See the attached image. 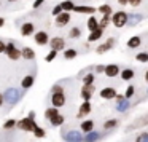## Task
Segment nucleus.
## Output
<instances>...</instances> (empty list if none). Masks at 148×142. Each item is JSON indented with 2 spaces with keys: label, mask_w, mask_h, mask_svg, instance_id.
Wrapping results in <instances>:
<instances>
[{
  "label": "nucleus",
  "mask_w": 148,
  "mask_h": 142,
  "mask_svg": "<svg viewBox=\"0 0 148 142\" xmlns=\"http://www.w3.org/2000/svg\"><path fill=\"white\" fill-rule=\"evenodd\" d=\"M69 21H70V13H65V11H62L59 16H56V26L58 27H64L69 24Z\"/></svg>",
  "instance_id": "nucleus-9"
},
{
  "label": "nucleus",
  "mask_w": 148,
  "mask_h": 142,
  "mask_svg": "<svg viewBox=\"0 0 148 142\" xmlns=\"http://www.w3.org/2000/svg\"><path fill=\"white\" fill-rule=\"evenodd\" d=\"M113 45H115V39H108L105 43H102V45H99L97 46V54H103L105 51H108V50H112L113 48Z\"/></svg>",
  "instance_id": "nucleus-10"
},
{
  "label": "nucleus",
  "mask_w": 148,
  "mask_h": 142,
  "mask_svg": "<svg viewBox=\"0 0 148 142\" xmlns=\"http://www.w3.org/2000/svg\"><path fill=\"white\" fill-rule=\"evenodd\" d=\"M94 93V85H89V86H83L81 88V99L83 101H89L92 97Z\"/></svg>",
  "instance_id": "nucleus-14"
},
{
  "label": "nucleus",
  "mask_w": 148,
  "mask_h": 142,
  "mask_svg": "<svg viewBox=\"0 0 148 142\" xmlns=\"http://www.w3.org/2000/svg\"><path fill=\"white\" fill-rule=\"evenodd\" d=\"M64 58L65 59H75V58H77V50H73V48L65 50V51H64Z\"/></svg>",
  "instance_id": "nucleus-33"
},
{
  "label": "nucleus",
  "mask_w": 148,
  "mask_h": 142,
  "mask_svg": "<svg viewBox=\"0 0 148 142\" xmlns=\"http://www.w3.org/2000/svg\"><path fill=\"white\" fill-rule=\"evenodd\" d=\"M27 118H30V120H35V112H34V110H30V112H29V116H27Z\"/></svg>",
  "instance_id": "nucleus-46"
},
{
  "label": "nucleus",
  "mask_w": 148,
  "mask_h": 142,
  "mask_svg": "<svg viewBox=\"0 0 148 142\" xmlns=\"http://www.w3.org/2000/svg\"><path fill=\"white\" fill-rule=\"evenodd\" d=\"M16 126H18L19 129H23V131H29V132H32L34 129H35L37 123H35V120L23 118V120H19V121H16Z\"/></svg>",
  "instance_id": "nucleus-4"
},
{
  "label": "nucleus",
  "mask_w": 148,
  "mask_h": 142,
  "mask_svg": "<svg viewBox=\"0 0 148 142\" xmlns=\"http://www.w3.org/2000/svg\"><path fill=\"white\" fill-rule=\"evenodd\" d=\"M81 131L83 132H91V131H94V121L92 120H84L83 123H81Z\"/></svg>",
  "instance_id": "nucleus-22"
},
{
  "label": "nucleus",
  "mask_w": 148,
  "mask_h": 142,
  "mask_svg": "<svg viewBox=\"0 0 148 142\" xmlns=\"http://www.w3.org/2000/svg\"><path fill=\"white\" fill-rule=\"evenodd\" d=\"M115 96H116L115 88H103V90H100V97L102 99H115Z\"/></svg>",
  "instance_id": "nucleus-15"
},
{
  "label": "nucleus",
  "mask_w": 148,
  "mask_h": 142,
  "mask_svg": "<svg viewBox=\"0 0 148 142\" xmlns=\"http://www.w3.org/2000/svg\"><path fill=\"white\" fill-rule=\"evenodd\" d=\"M34 77L32 75H26V77L23 78V81H21V86L24 88V90H29V88H32L34 86Z\"/></svg>",
  "instance_id": "nucleus-20"
},
{
  "label": "nucleus",
  "mask_w": 148,
  "mask_h": 142,
  "mask_svg": "<svg viewBox=\"0 0 148 142\" xmlns=\"http://www.w3.org/2000/svg\"><path fill=\"white\" fill-rule=\"evenodd\" d=\"M62 137L65 142H83V134L80 131H65Z\"/></svg>",
  "instance_id": "nucleus-6"
},
{
  "label": "nucleus",
  "mask_w": 148,
  "mask_h": 142,
  "mask_svg": "<svg viewBox=\"0 0 148 142\" xmlns=\"http://www.w3.org/2000/svg\"><path fill=\"white\" fill-rule=\"evenodd\" d=\"M119 74H121V78L124 81H129V80H132L134 78V70L132 69H123V70H119Z\"/></svg>",
  "instance_id": "nucleus-21"
},
{
  "label": "nucleus",
  "mask_w": 148,
  "mask_h": 142,
  "mask_svg": "<svg viewBox=\"0 0 148 142\" xmlns=\"http://www.w3.org/2000/svg\"><path fill=\"white\" fill-rule=\"evenodd\" d=\"M51 104L53 107H56V109H59V107H62L65 104V96L64 93H53L51 96Z\"/></svg>",
  "instance_id": "nucleus-7"
},
{
  "label": "nucleus",
  "mask_w": 148,
  "mask_h": 142,
  "mask_svg": "<svg viewBox=\"0 0 148 142\" xmlns=\"http://www.w3.org/2000/svg\"><path fill=\"white\" fill-rule=\"evenodd\" d=\"M97 18H94V16H91L89 19H88V29L91 30V32H92V30H96L97 29Z\"/></svg>",
  "instance_id": "nucleus-29"
},
{
  "label": "nucleus",
  "mask_w": 148,
  "mask_h": 142,
  "mask_svg": "<svg viewBox=\"0 0 148 142\" xmlns=\"http://www.w3.org/2000/svg\"><path fill=\"white\" fill-rule=\"evenodd\" d=\"M103 74H105L107 77L113 78V77H116V75L119 74V67L116 64H108V65H105V69H103Z\"/></svg>",
  "instance_id": "nucleus-11"
},
{
  "label": "nucleus",
  "mask_w": 148,
  "mask_h": 142,
  "mask_svg": "<svg viewBox=\"0 0 148 142\" xmlns=\"http://www.w3.org/2000/svg\"><path fill=\"white\" fill-rule=\"evenodd\" d=\"M21 58L27 59V61H30V59L35 58V51H34L32 48H29V46H26V48L21 50Z\"/></svg>",
  "instance_id": "nucleus-18"
},
{
  "label": "nucleus",
  "mask_w": 148,
  "mask_h": 142,
  "mask_svg": "<svg viewBox=\"0 0 148 142\" xmlns=\"http://www.w3.org/2000/svg\"><path fill=\"white\" fill-rule=\"evenodd\" d=\"M8 2H16V0H8Z\"/></svg>",
  "instance_id": "nucleus-51"
},
{
  "label": "nucleus",
  "mask_w": 148,
  "mask_h": 142,
  "mask_svg": "<svg viewBox=\"0 0 148 142\" xmlns=\"http://www.w3.org/2000/svg\"><path fill=\"white\" fill-rule=\"evenodd\" d=\"M103 69H105V65H102V64H99L96 67V70H97V74H100V72H103Z\"/></svg>",
  "instance_id": "nucleus-45"
},
{
  "label": "nucleus",
  "mask_w": 148,
  "mask_h": 142,
  "mask_svg": "<svg viewBox=\"0 0 148 142\" xmlns=\"http://www.w3.org/2000/svg\"><path fill=\"white\" fill-rule=\"evenodd\" d=\"M3 53L11 59V61H16V59L21 58V50H18L16 46H14L13 42H10L8 45H5V51Z\"/></svg>",
  "instance_id": "nucleus-3"
},
{
  "label": "nucleus",
  "mask_w": 148,
  "mask_h": 142,
  "mask_svg": "<svg viewBox=\"0 0 148 142\" xmlns=\"http://www.w3.org/2000/svg\"><path fill=\"white\" fill-rule=\"evenodd\" d=\"M34 30H35V26H34L32 23H24L23 27H21V35L23 37H29L34 34Z\"/></svg>",
  "instance_id": "nucleus-13"
},
{
  "label": "nucleus",
  "mask_w": 148,
  "mask_h": 142,
  "mask_svg": "<svg viewBox=\"0 0 148 142\" xmlns=\"http://www.w3.org/2000/svg\"><path fill=\"white\" fill-rule=\"evenodd\" d=\"M131 107V104H129L127 99H123V101H118V104H116V110L118 112H126V110Z\"/></svg>",
  "instance_id": "nucleus-24"
},
{
  "label": "nucleus",
  "mask_w": 148,
  "mask_h": 142,
  "mask_svg": "<svg viewBox=\"0 0 148 142\" xmlns=\"http://www.w3.org/2000/svg\"><path fill=\"white\" fill-rule=\"evenodd\" d=\"M119 5H127V0H118Z\"/></svg>",
  "instance_id": "nucleus-48"
},
{
  "label": "nucleus",
  "mask_w": 148,
  "mask_h": 142,
  "mask_svg": "<svg viewBox=\"0 0 148 142\" xmlns=\"http://www.w3.org/2000/svg\"><path fill=\"white\" fill-rule=\"evenodd\" d=\"M61 13H62V8H61V5H56V7L53 8V16H59Z\"/></svg>",
  "instance_id": "nucleus-41"
},
{
  "label": "nucleus",
  "mask_w": 148,
  "mask_h": 142,
  "mask_svg": "<svg viewBox=\"0 0 148 142\" xmlns=\"http://www.w3.org/2000/svg\"><path fill=\"white\" fill-rule=\"evenodd\" d=\"M129 14L124 13V11H116V13L112 14V18H110V21L113 23V26L115 27H124L126 24L129 23Z\"/></svg>",
  "instance_id": "nucleus-2"
},
{
  "label": "nucleus",
  "mask_w": 148,
  "mask_h": 142,
  "mask_svg": "<svg viewBox=\"0 0 148 142\" xmlns=\"http://www.w3.org/2000/svg\"><path fill=\"white\" fill-rule=\"evenodd\" d=\"M102 35H103V30L100 29V27H97L96 30H92V32L89 34V37H88V42H97V40H99Z\"/></svg>",
  "instance_id": "nucleus-19"
},
{
  "label": "nucleus",
  "mask_w": 148,
  "mask_h": 142,
  "mask_svg": "<svg viewBox=\"0 0 148 142\" xmlns=\"http://www.w3.org/2000/svg\"><path fill=\"white\" fill-rule=\"evenodd\" d=\"M89 85H94V74H88L83 78V86H89Z\"/></svg>",
  "instance_id": "nucleus-31"
},
{
  "label": "nucleus",
  "mask_w": 148,
  "mask_h": 142,
  "mask_svg": "<svg viewBox=\"0 0 148 142\" xmlns=\"http://www.w3.org/2000/svg\"><path fill=\"white\" fill-rule=\"evenodd\" d=\"M5 45H7V43H3L2 40H0V53H3V51H5Z\"/></svg>",
  "instance_id": "nucleus-47"
},
{
  "label": "nucleus",
  "mask_w": 148,
  "mask_h": 142,
  "mask_svg": "<svg viewBox=\"0 0 148 142\" xmlns=\"http://www.w3.org/2000/svg\"><path fill=\"white\" fill-rule=\"evenodd\" d=\"M73 11L77 13H88V14H94L96 13V8L94 7H86V5H75Z\"/></svg>",
  "instance_id": "nucleus-16"
},
{
  "label": "nucleus",
  "mask_w": 148,
  "mask_h": 142,
  "mask_svg": "<svg viewBox=\"0 0 148 142\" xmlns=\"http://www.w3.org/2000/svg\"><path fill=\"white\" fill-rule=\"evenodd\" d=\"M134 93H135V88L132 86H127V90H126V93H124V99H129V97H132L134 96Z\"/></svg>",
  "instance_id": "nucleus-35"
},
{
  "label": "nucleus",
  "mask_w": 148,
  "mask_h": 142,
  "mask_svg": "<svg viewBox=\"0 0 148 142\" xmlns=\"http://www.w3.org/2000/svg\"><path fill=\"white\" fill-rule=\"evenodd\" d=\"M49 123H51L53 126H61L62 123H64V116H62L61 113H58L56 116H53V118L49 120Z\"/></svg>",
  "instance_id": "nucleus-28"
},
{
  "label": "nucleus",
  "mask_w": 148,
  "mask_h": 142,
  "mask_svg": "<svg viewBox=\"0 0 148 142\" xmlns=\"http://www.w3.org/2000/svg\"><path fill=\"white\" fill-rule=\"evenodd\" d=\"M0 5H2V0H0Z\"/></svg>",
  "instance_id": "nucleus-52"
},
{
  "label": "nucleus",
  "mask_w": 148,
  "mask_h": 142,
  "mask_svg": "<svg viewBox=\"0 0 148 142\" xmlns=\"http://www.w3.org/2000/svg\"><path fill=\"white\" fill-rule=\"evenodd\" d=\"M140 3L142 0H127V5H131V7H138Z\"/></svg>",
  "instance_id": "nucleus-43"
},
{
  "label": "nucleus",
  "mask_w": 148,
  "mask_h": 142,
  "mask_svg": "<svg viewBox=\"0 0 148 142\" xmlns=\"http://www.w3.org/2000/svg\"><path fill=\"white\" fill-rule=\"evenodd\" d=\"M100 139V134L96 131H91V132H86L83 136V142H97Z\"/></svg>",
  "instance_id": "nucleus-17"
},
{
  "label": "nucleus",
  "mask_w": 148,
  "mask_h": 142,
  "mask_svg": "<svg viewBox=\"0 0 148 142\" xmlns=\"http://www.w3.org/2000/svg\"><path fill=\"white\" fill-rule=\"evenodd\" d=\"M135 58H137V61H140V62H148V53L142 51V53H138Z\"/></svg>",
  "instance_id": "nucleus-34"
},
{
  "label": "nucleus",
  "mask_w": 148,
  "mask_h": 142,
  "mask_svg": "<svg viewBox=\"0 0 148 142\" xmlns=\"http://www.w3.org/2000/svg\"><path fill=\"white\" fill-rule=\"evenodd\" d=\"M19 97H21L19 90H16V88H8L3 93V102L10 104V105H14V104H18Z\"/></svg>",
  "instance_id": "nucleus-1"
},
{
  "label": "nucleus",
  "mask_w": 148,
  "mask_h": 142,
  "mask_svg": "<svg viewBox=\"0 0 148 142\" xmlns=\"http://www.w3.org/2000/svg\"><path fill=\"white\" fill-rule=\"evenodd\" d=\"M51 93H64V88L61 86V85H54L51 90Z\"/></svg>",
  "instance_id": "nucleus-42"
},
{
  "label": "nucleus",
  "mask_w": 148,
  "mask_h": 142,
  "mask_svg": "<svg viewBox=\"0 0 148 142\" xmlns=\"http://www.w3.org/2000/svg\"><path fill=\"white\" fill-rule=\"evenodd\" d=\"M140 45H142V39L138 35L131 37V39L127 40V46H129V48H137V46H140Z\"/></svg>",
  "instance_id": "nucleus-23"
},
{
  "label": "nucleus",
  "mask_w": 148,
  "mask_h": 142,
  "mask_svg": "<svg viewBox=\"0 0 148 142\" xmlns=\"http://www.w3.org/2000/svg\"><path fill=\"white\" fill-rule=\"evenodd\" d=\"M89 112H91V102L89 101H83V104L80 105V110H78V118L86 116Z\"/></svg>",
  "instance_id": "nucleus-12"
},
{
  "label": "nucleus",
  "mask_w": 148,
  "mask_h": 142,
  "mask_svg": "<svg viewBox=\"0 0 148 142\" xmlns=\"http://www.w3.org/2000/svg\"><path fill=\"white\" fill-rule=\"evenodd\" d=\"M48 45L51 46L53 51L59 53V51H62V50L65 48V40L62 39V37H53V39H49Z\"/></svg>",
  "instance_id": "nucleus-5"
},
{
  "label": "nucleus",
  "mask_w": 148,
  "mask_h": 142,
  "mask_svg": "<svg viewBox=\"0 0 148 142\" xmlns=\"http://www.w3.org/2000/svg\"><path fill=\"white\" fill-rule=\"evenodd\" d=\"M2 104H3V94L0 93V107H2Z\"/></svg>",
  "instance_id": "nucleus-49"
},
{
  "label": "nucleus",
  "mask_w": 148,
  "mask_h": 142,
  "mask_svg": "<svg viewBox=\"0 0 148 142\" xmlns=\"http://www.w3.org/2000/svg\"><path fill=\"white\" fill-rule=\"evenodd\" d=\"M69 35H70V39H78V37L81 35V30L78 29V27H73V29L70 30V34H69Z\"/></svg>",
  "instance_id": "nucleus-37"
},
{
  "label": "nucleus",
  "mask_w": 148,
  "mask_h": 142,
  "mask_svg": "<svg viewBox=\"0 0 148 142\" xmlns=\"http://www.w3.org/2000/svg\"><path fill=\"white\" fill-rule=\"evenodd\" d=\"M135 142H148V132H142V134L135 139Z\"/></svg>",
  "instance_id": "nucleus-40"
},
{
  "label": "nucleus",
  "mask_w": 148,
  "mask_h": 142,
  "mask_svg": "<svg viewBox=\"0 0 148 142\" xmlns=\"http://www.w3.org/2000/svg\"><path fill=\"white\" fill-rule=\"evenodd\" d=\"M73 7H75V3L72 2V0H64V2L61 3L62 11H65V13H70V11L73 10Z\"/></svg>",
  "instance_id": "nucleus-25"
},
{
  "label": "nucleus",
  "mask_w": 148,
  "mask_h": 142,
  "mask_svg": "<svg viewBox=\"0 0 148 142\" xmlns=\"http://www.w3.org/2000/svg\"><path fill=\"white\" fill-rule=\"evenodd\" d=\"M116 125H118V121H116V120H108V121L103 123V128H105V129H112V128H115Z\"/></svg>",
  "instance_id": "nucleus-36"
},
{
  "label": "nucleus",
  "mask_w": 148,
  "mask_h": 142,
  "mask_svg": "<svg viewBox=\"0 0 148 142\" xmlns=\"http://www.w3.org/2000/svg\"><path fill=\"white\" fill-rule=\"evenodd\" d=\"M97 11H99V13H102V14H112V7H110V5H100L99 8H97Z\"/></svg>",
  "instance_id": "nucleus-32"
},
{
  "label": "nucleus",
  "mask_w": 148,
  "mask_h": 142,
  "mask_svg": "<svg viewBox=\"0 0 148 142\" xmlns=\"http://www.w3.org/2000/svg\"><path fill=\"white\" fill-rule=\"evenodd\" d=\"M58 113H59V109H56V107H49V109H46V112H45V118L51 120L53 116H56Z\"/></svg>",
  "instance_id": "nucleus-27"
},
{
  "label": "nucleus",
  "mask_w": 148,
  "mask_h": 142,
  "mask_svg": "<svg viewBox=\"0 0 148 142\" xmlns=\"http://www.w3.org/2000/svg\"><path fill=\"white\" fill-rule=\"evenodd\" d=\"M34 37H35V43H37V45H40V46L48 45V42H49V37H48V34H46L45 30H38Z\"/></svg>",
  "instance_id": "nucleus-8"
},
{
  "label": "nucleus",
  "mask_w": 148,
  "mask_h": 142,
  "mask_svg": "<svg viewBox=\"0 0 148 142\" xmlns=\"http://www.w3.org/2000/svg\"><path fill=\"white\" fill-rule=\"evenodd\" d=\"M13 126H16V120H8L3 123V129H11Z\"/></svg>",
  "instance_id": "nucleus-39"
},
{
  "label": "nucleus",
  "mask_w": 148,
  "mask_h": 142,
  "mask_svg": "<svg viewBox=\"0 0 148 142\" xmlns=\"http://www.w3.org/2000/svg\"><path fill=\"white\" fill-rule=\"evenodd\" d=\"M3 24H5V19L3 18H0V27H3Z\"/></svg>",
  "instance_id": "nucleus-50"
},
{
  "label": "nucleus",
  "mask_w": 148,
  "mask_h": 142,
  "mask_svg": "<svg viewBox=\"0 0 148 142\" xmlns=\"http://www.w3.org/2000/svg\"><path fill=\"white\" fill-rule=\"evenodd\" d=\"M45 2H46V0H35V2H34V8H40Z\"/></svg>",
  "instance_id": "nucleus-44"
},
{
  "label": "nucleus",
  "mask_w": 148,
  "mask_h": 142,
  "mask_svg": "<svg viewBox=\"0 0 148 142\" xmlns=\"http://www.w3.org/2000/svg\"><path fill=\"white\" fill-rule=\"evenodd\" d=\"M34 136H35V137H38V139H42V137H45L46 136V131L43 128H40V126H35V129H34Z\"/></svg>",
  "instance_id": "nucleus-30"
},
{
  "label": "nucleus",
  "mask_w": 148,
  "mask_h": 142,
  "mask_svg": "<svg viewBox=\"0 0 148 142\" xmlns=\"http://www.w3.org/2000/svg\"><path fill=\"white\" fill-rule=\"evenodd\" d=\"M56 56H58V53L51 50V51H49L48 54L45 56V61H46V62H51V61H54V59H56Z\"/></svg>",
  "instance_id": "nucleus-38"
},
{
  "label": "nucleus",
  "mask_w": 148,
  "mask_h": 142,
  "mask_svg": "<svg viewBox=\"0 0 148 142\" xmlns=\"http://www.w3.org/2000/svg\"><path fill=\"white\" fill-rule=\"evenodd\" d=\"M110 18H112V14H103V16H102V19H100V21H97V26H99L100 29L103 30V29H105V27L110 24Z\"/></svg>",
  "instance_id": "nucleus-26"
}]
</instances>
